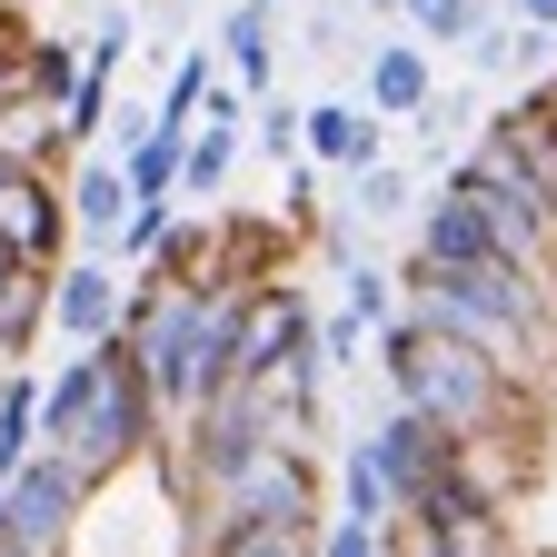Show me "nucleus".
I'll use <instances>...</instances> for the list:
<instances>
[{
  "instance_id": "nucleus-1",
  "label": "nucleus",
  "mask_w": 557,
  "mask_h": 557,
  "mask_svg": "<svg viewBox=\"0 0 557 557\" xmlns=\"http://www.w3.org/2000/svg\"><path fill=\"white\" fill-rule=\"evenodd\" d=\"M40 448H60L90 487L160 448V388H150L129 338H100V348H81V359H60L40 379Z\"/></svg>"
},
{
  "instance_id": "nucleus-2",
  "label": "nucleus",
  "mask_w": 557,
  "mask_h": 557,
  "mask_svg": "<svg viewBox=\"0 0 557 557\" xmlns=\"http://www.w3.org/2000/svg\"><path fill=\"white\" fill-rule=\"evenodd\" d=\"M120 338L139 348V369L160 388V418H199L230 388V338H239V289H189V278L139 269V289L120 309Z\"/></svg>"
},
{
  "instance_id": "nucleus-3",
  "label": "nucleus",
  "mask_w": 557,
  "mask_h": 557,
  "mask_svg": "<svg viewBox=\"0 0 557 557\" xmlns=\"http://www.w3.org/2000/svg\"><path fill=\"white\" fill-rule=\"evenodd\" d=\"M379 369H388V398L448 418L458 438H478V429L508 418V359L478 348V338H458V329H429L418 309H398L379 329Z\"/></svg>"
},
{
  "instance_id": "nucleus-4",
  "label": "nucleus",
  "mask_w": 557,
  "mask_h": 557,
  "mask_svg": "<svg viewBox=\"0 0 557 557\" xmlns=\"http://www.w3.org/2000/svg\"><path fill=\"white\" fill-rule=\"evenodd\" d=\"M278 438H289V418H278V398H269V388H220V398L189 418V458H180V468H189V487L230 498V487H239Z\"/></svg>"
},
{
  "instance_id": "nucleus-5",
  "label": "nucleus",
  "mask_w": 557,
  "mask_h": 557,
  "mask_svg": "<svg viewBox=\"0 0 557 557\" xmlns=\"http://www.w3.org/2000/svg\"><path fill=\"white\" fill-rule=\"evenodd\" d=\"M0 498H11V547L60 557L70 537H81V518H90V478L70 468L60 448H30L11 478H0Z\"/></svg>"
},
{
  "instance_id": "nucleus-6",
  "label": "nucleus",
  "mask_w": 557,
  "mask_h": 557,
  "mask_svg": "<svg viewBox=\"0 0 557 557\" xmlns=\"http://www.w3.org/2000/svg\"><path fill=\"white\" fill-rule=\"evenodd\" d=\"M120 309H129V289H120V259H110V249L60 259V269H50V329H60L70 348L120 338Z\"/></svg>"
},
{
  "instance_id": "nucleus-7",
  "label": "nucleus",
  "mask_w": 557,
  "mask_h": 557,
  "mask_svg": "<svg viewBox=\"0 0 557 557\" xmlns=\"http://www.w3.org/2000/svg\"><path fill=\"white\" fill-rule=\"evenodd\" d=\"M0 239H21L40 269H60V249L81 239V220H70V180H50V160H21L11 180H0Z\"/></svg>"
},
{
  "instance_id": "nucleus-8",
  "label": "nucleus",
  "mask_w": 557,
  "mask_h": 557,
  "mask_svg": "<svg viewBox=\"0 0 557 557\" xmlns=\"http://www.w3.org/2000/svg\"><path fill=\"white\" fill-rule=\"evenodd\" d=\"M369 448H379V468H388V487H398V498H418V487H429L438 468H458V458H468V438L448 429V418L408 408V398H398L379 429H369Z\"/></svg>"
},
{
  "instance_id": "nucleus-9",
  "label": "nucleus",
  "mask_w": 557,
  "mask_h": 557,
  "mask_svg": "<svg viewBox=\"0 0 557 557\" xmlns=\"http://www.w3.org/2000/svg\"><path fill=\"white\" fill-rule=\"evenodd\" d=\"M418 259H429V269H478V259H498V230H487V209H478L458 180H438L429 199H418Z\"/></svg>"
},
{
  "instance_id": "nucleus-10",
  "label": "nucleus",
  "mask_w": 557,
  "mask_h": 557,
  "mask_svg": "<svg viewBox=\"0 0 557 557\" xmlns=\"http://www.w3.org/2000/svg\"><path fill=\"white\" fill-rule=\"evenodd\" d=\"M379 120H418L438 100V60H429V40H369V90H359Z\"/></svg>"
},
{
  "instance_id": "nucleus-11",
  "label": "nucleus",
  "mask_w": 557,
  "mask_h": 557,
  "mask_svg": "<svg viewBox=\"0 0 557 557\" xmlns=\"http://www.w3.org/2000/svg\"><path fill=\"white\" fill-rule=\"evenodd\" d=\"M309 160L319 170H369V160H388V120L369 100H309Z\"/></svg>"
},
{
  "instance_id": "nucleus-12",
  "label": "nucleus",
  "mask_w": 557,
  "mask_h": 557,
  "mask_svg": "<svg viewBox=\"0 0 557 557\" xmlns=\"http://www.w3.org/2000/svg\"><path fill=\"white\" fill-rule=\"evenodd\" d=\"M329 518H259V508H220L199 557H319Z\"/></svg>"
},
{
  "instance_id": "nucleus-13",
  "label": "nucleus",
  "mask_w": 557,
  "mask_h": 557,
  "mask_svg": "<svg viewBox=\"0 0 557 557\" xmlns=\"http://www.w3.org/2000/svg\"><path fill=\"white\" fill-rule=\"evenodd\" d=\"M220 70H230L249 100L278 90V11H269V0H239V11L220 21Z\"/></svg>"
},
{
  "instance_id": "nucleus-14",
  "label": "nucleus",
  "mask_w": 557,
  "mask_h": 557,
  "mask_svg": "<svg viewBox=\"0 0 557 557\" xmlns=\"http://www.w3.org/2000/svg\"><path fill=\"white\" fill-rule=\"evenodd\" d=\"M129 209H139V189H129V170H120V160L70 170V220H81V239H90V249H110V239H120Z\"/></svg>"
},
{
  "instance_id": "nucleus-15",
  "label": "nucleus",
  "mask_w": 557,
  "mask_h": 557,
  "mask_svg": "<svg viewBox=\"0 0 557 557\" xmlns=\"http://www.w3.org/2000/svg\"><path fill=\"white\" fill-rule=\"evenodd\" d=\"M180 160H189V120H150V129L120 150V170H129L139 199H180Z\"/></svg>"
},
{
  "instance_id": "nucleus-16",
  "label": "nucleus",
  "mask_w": 557,
  "mask_h": 557,
  "mask_svg": "<svg viewBox=\"0 0 557 557\" xmlns=\"http://www.w3.org/2000/svg\"><path fill=\"white\" fill-rule=\"evenodd\" d=\"M338 518H369V528H398V518H408V498L388 487V468H379V448H369V438L338 458Z\"/></svg>"
},
{
  "instance_id": "nucleus-17",
  "label": "nucleus",
  "mask_w": 557,
  "mask_h": 557,
  "mask_svg": "<svg viewBox=\"0 0 557 557\" xmlns=\"http://www.w3.org/2000/svg\"><path fill=\"white\" fill-rule=\"evenodd\" d=\"M160 278H189V289H230V239H220V230H199V220H180V239L160 249Z\"/></svg>"
},
{
  "instance_id": "nucleus-18",
  "label": "nucleus",
  "mask_w": 557,
  "mask_h": 557,
  "mask_svg": "<svg viewBox=\"0 0 557 557\" xmlns=\"http://www.w3.org/2000/svg\"><path fill=\"white\" fill-rule=\"evenodd\" d=\"M348 209L379 230V220H418V180L398 160H369V170H348Z\"/></svg>"
},
{
  "instance_id": "nucleus-19",
  "label": "nucleus",
  "mask_w": 557,
  "mask_h": 557,
  "mask_svg": "<svg viewBox=\"0 0 557 557\" xmlns=\"http://www.w3.org/2000/svg\"><path fill=\"white\" fill-rule=\"evenodd\" d=\"M170 239H180V199H139L129 220H120V239H110V259L120 269H160Z\"/></svg>"
},
{
  "instance_id": "nucleus-20",
  "label": "nucleus",
  "mask_w": 557,
  "mask_h": 557,
  "mask_svg": "<svg viewBox=\"0 0 557 557\" xmlns=\"http://www.w3.org/2000/svg\"><path fill=\"white\" fill-rule=\"evenodd\" d=\"M230 160H239V129H220V120H199V129H189V160H180V199H220Z\"/></svg>"
},
{
  "instance_id": "nucleus-21",
  "label": "nucleus",
  "mask_w": 557,
  "mask_h": 557,
  "mask_svg": "<svg viewBox=\"0 0 557 557\" xmlns=\"http://www.w3.org/2000/svg\"><path fill=\"white\" fill-rule=\"evenodd\" d=\"M21 70H30V100H50V110H70V90H81V50H70V40H50V30H30V40H21Z\"/></svg>"
},
{
  "instance_id": "nucleus-22",
  "label": "nucleus",
  "mask_w": 557,
  "mask_h": 557,
  "mask_svg": "<svg viewBox=\"0 0 557 557\" xmlns=\"http://www.w3.org/2000/svg\"><path fill=\"white\" fill-rule=\"evenodd\" d=\"M249 139H259V150H269L278 170H289V160H309V110H299V100H278V90H269V100L249 110Z\"/></svg>"
},
{
  "instance_id": "nucleus-23",
  "label": "nucleus",
  "mask_w": 557,
  "mask_h": 557,
  "mask_svg": "<svg viewBox=\"0 0 557 557\" xmlns=\"http://www.w3.org/2000/svg\"><path fill=\"white\" fill-rule=\"evenodd\" d=\"M220 90V50H180V70H170V90H160V120H189L199 129V100Z\"/></svg>"
},
{
  "instance_id": "nucleus-24",
  "label": "nucleus",
  "mask_w": 557,
  "mask_h": 557,
  "mask_svg": "<svg viewBox=\"0 0 557 557\" xmlns=\"http://www.w3.org/2000/svg\"><path fill=\"white\" fill-rule=\"evenodd\" d=\"M338 278H348V309H359L369 329H388V319H398V269H379V259H348Z\"/></svg>"
},
{
  "instance_id": "nucleus-25",
  "label": "nucleus",
  "mask_w": 557,
  "mask_h": 557,
  "mask_svg": "<svg viewBox=\"0 0 557 557\" xmlns=\"http://www.w3.org/2000/svg\"><path fill=\"white\" fill-rule=\"evenodd\" d=\"M398 11H408L418 40H468L478 30V0H398Z\"/></svg>"
},
{
  "instance_id": "nucleus-26",
  "label": "nucleus",
  "mask_w": 557,
  "mask_h": 557,
  "mask_svg": "<svg viewBox=\"0 0 557 557\" xmlns=\"http://www.w3.org/2000/svg\"><path fill=\"white\" fill-rule=\"evenodd\" d=\"M468 120H478V100H468V90H438L429 110H418V150L438 160V150H448V129H468Z\"/></svg>"
},
{
  "instance_id": "nucleus-27",
  "label": "nucleus",
  "mask_w": 557,
  "mask_h": 557,
  "mask_svg": "<svg viewBox=\"0 0 557 557\" xmlns=\"http://www.w3.org/2000/svg\"><path fill=\"white\" fill-rule=\"evenodd\" d=\"M319 557H388V528H369V518H329Z\"/></svg>"
},
{
  "instance_id": "nucleus-28",
  "label": "nucleus",
  "mask_w": 557,
  "mask_h": 557,
  "mask_svg": "<svg viewBox=\"0 0 557 557\" xmlns=\"http://www.w3.org/2000/svg\"><path fill=\"white\" fill-rule=\"evenodd\" d=\"M359 338H369V319H359V309L319 319V348H329V369H348V359H359Z\"/></svg>"
},
{
  "instance_id": "nucleus-29",
  "label": "nucleus",
  "mask_w": 557,
  "mask_h": 557,
  "mask_svg": "<svg viewBox=\"0 0 557 557\" xmlns=\"http://www.w3.org/2000/svg\"><path fill=\"white\" fill-rule=\"evenodd\" d=\"M21 278H40V259H30L21 239H0V299H11V289H21Z\"/></svg>"
},
{
  "instance_id": "nucleus-30",
  "label": "nucleus",
  "mask_w": 557,
  "mask_h": 557,
  "mask_svg": "<svg viewBox=\"0 0 557 557\" xmlns=\"http://www.w3.org/2000/svg\"><path fill=\"white\" fill-rule=\"evenodd\" d=\"M30 90V70H21V50H0V120H11V100Z\"/></svg>"
},
{
  "instance_id": "nucleus-31",
  "label": "nucleus",
  "mask_w": 557,
  "mask_h": 557,
  "mask_svg": "<svg viewBox=\"0 0 557 557\" xmlns=\"http://www.w3.org/2000/svg\"><path fill=\"white\" fill-rule=\"evenodd\" d=\"M508 11H518L528 30H557V0H508Z\"/></svg>"
},
{
  "instance_id": "nucleus-32",
  "label": "nucleus",
  "mask_w": 557,
  "mask_h": 557,
  "mask_svg": "<svg viewBox=\"0 0 557 557\" xmlns=\"http://www.w3.org/2000/svg\"><path fill=\"white\" fill-rule=\"evenodd\" d=\"M11 170H21V150H11V139H0V180H11Z\"/></svg>"
},
{
  "instance_id": "nucleus-33",
  "label": "nucleus",
  "mask_w": 557,
  "mask_h": 557,
  "mask_svg": "<svg viewBox=\"0 0 557 557\" xmlns=\"http://www.w3.org/2000/svg\"><path fill=\"white\" fill-rule=\"evenodd\" d=\"M0 547H11V498H0Z\"/></svg>"
},
{
  "instance_id": "nucleus-34",
  "label": "nucleus",
  "mask_w": 557,
  "mask_h": 557,
  "mask_svg": "<svg viewBox=\"0 0 557 557\" xmlns=\"http://www.w3.org/2000/svg\"><path fill=\"white\" fill-rule=\"evenodd\" d=\"M269 11H299V0H269Z\"/></svg>"
},
{
  "instance_id": "nucleus-35",
  "label": "nucleus",
  "mask_w": 557,
  "mask_h": 557,
  "mask_svg": "<svg viewBox=\"0 0 557 557\" xmlns=\"http://www.w3.org/2000/svg\"><path fill=\"white\" fill-rule=\"evenodd\" d=\"M0 557H30V547H0Z\"/></svg>"
},
{
  "instance_id": "nucleus-36",
  "label": "nucleus",
  "mask_w": 557,
  "mask_h": 557,
  "mask_svg": "<svg viewBox=\"0 0 557 557\" xmlns=\"http://www.w3.org/2000/svg\"><path fill=\"white\" fill-rule=\"evenodd\" d=\"M0 379H11V359H0Z\"/></svg>"
}]
</instances>
